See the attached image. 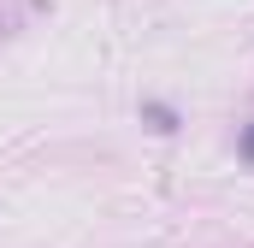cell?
<instances>
[{
	"label": "cell",
	"instance_id": "1",
	"mask_svg": "<svg viewBox=\"0 0 254 248\" xmlns=\"http://www.w3.org/2000/svg\"><path fill=\"white\" fill-rule=\"evenodd\" d=\"M249 154H254V130H249Z\"/></svg>",
	"mask_w": 254,
	"mask_h": 248
}]
</instances>
